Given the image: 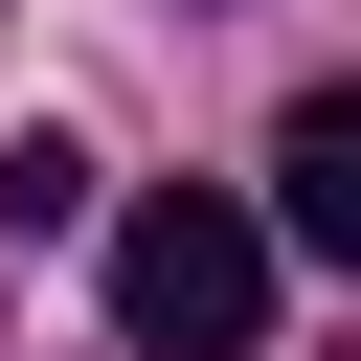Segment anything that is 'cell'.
<instances>
[{
  "instance_id": "obj_1",
  "label": "cell",
  "mask_w": 361,
  "mask_h": 361,
  "mask_svg": "<svg viewBox=\"0 0 361 361\" xmlns=\"http://www.w3.org/2000/svg\"><path fill=\"white\" fill-rule=\"evenodd\" d=\"M113 338H135V361H248V338H271V226H248L226 180L113 203Z\"/></svg>"
},
{
  "instance_id": "obj_2",
  "label": "cell",
  "mask_w": 361,
  "mask_h": 361,
  "mask_svg": "<svg viewBox=\"0 0 361 361\" xmlns=\"http://www.w3.org/2000/svg\"><path fill=\"white\" fill-rule=\"evenodd\" d=\"M271 248H361V90H293V135H271Z\"/></svg>"
},
{
  "instance_id": "obj_3",
  "label": "cell",
  "mask_w": 361,
  "mask_h": 361,
  "mask_svg": "<svg viewBox=\"0 0 361 361\" xmlns=\"http://www.w3.org/2000/svg\"><path fill=\"white\" fill-rule=\"evenodd\" d=\"M0 226H90V135H0Z\"/></svg>"
}]
</instances>
